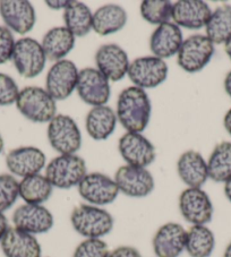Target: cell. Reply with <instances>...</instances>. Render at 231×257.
Here are the masks:
<instances>
[{"instance_id":"obj_1","label":"cell","mask_w":231,"mask_h":257,"mask_svg":"<svg viewBox=\"0 0 231 257\" xmlns=\"http://www.w3.org/2000/svg\"><path fill=\"white\" fill-rule=\"evenodd\" d=\"M152 112L150 97L143 88L130 86L118 96L117 119L127 132L141 133L148 127Z\"/></svg>"},{"instance_id":"obj_2","label":"cell","mask_w":231,"mask_h":257,"mask_svg":"<svg viewBox=\"0 0 231 257\" xmlns=\"http://www.w3.org/2000/svg\"><path fill=\"white\" fill-rule=\"evenodd\" d=\"M70 222L75 231L86 239H101L111 232L113 218L99 206L82 204L73 210Z\"/></svg>"},{"instance_id":"obj_3","label":"cell","mask_w":231,"mask_h":257,"mask_svg":"<svg viewBox=\"0 0 231 257\" xmlns=\"http://www.w3.org/2000/svg\"><path fill=\"white\" fill-rule=\"evenodd\" d=\"M16 107L23 116L33 122H50L57 114L56 100L47 90L28 86L20 91Z\"/></svg>"},{"instance_id":"obj_4","label":"cell","mask_w":231,"mask_h":257,"mask_svg":"<svg viewBox=\"0 0 231 257\" xmlns=\"http://www.w3.org/2000/svg\"><path fill=\"white\" fill-rule=\"evenodd\" d=\"M44 176L53 187L73 188L86 176L85 161L76 154H60L49 162Z\"/></svg>"},{"instance_id":"obj_5","label":"cell","mask_w":231,"mask_h":257,"mask_svg":"<svg viewBox=\"0 0 231 257\" xmlns=\"http://www.w3.org/2000/svg\"><path fill=\"white\" fill-rule=\"evenodd\" d=\"M214 55V44L206 35L195 34L184 40L177 54V63L187 73H197L206 67Z\"/></svg>"},{"instance_id":"obj_6","label":"cell","mask_w":231,"mask_h":257,"mask_svg":"<svg viewBox=\"0 0 231 257\" xmlns=\"http://www.w3.org/2000/svg\"><path fill=\"white\" fill-rule=\"evenodd\" d=\"M49 143L60 154H75L81 149V131L73 118L57 114L48 126Z\"/></svg>"},{"instance_id":"obj_7","label":"cell","mask_w":231,"mask_h":257,"mask_svg":"<svg viewBox=\"0 0 231 257\" xmlns=\"http://www.w3.org/2000/svg\"><path fill=\"white\" fill-rule=\"evenodd\" d=\"M12 59L17 72L25 78L39 76L47 63L41 43L32 38H23L16 41Z\"/></svg>"},{"instance_id":"obj_8","label":"cell","mask_w":231,"mask_h":257,"mask_svg":"<svg viewBox=\"0 0 231 257\" xmlns=\"http://www.w3.org/2000/svg\"><path fill=\"white\" fill-rule=\"evenodd\" d=\"M127 75L135 86L154 88L167 79L168 65L158 57H141L131 63Z\"/></svg>"},{"instance_id":"obj_9","label":"cell","mask_w":231,"mask_h":257,"mask_svg":"<svg viewBox=\"0 0 231 257\" xmlns=\"http://www.w3.org/2000/svg\"><path fill=\"white\" fill-rule=\"evenodd\" d=\"M81 197L94 206L108 205L118 197L119 189L114 180L100 172H91L77 186Z\"/></svg>"},{"instance_id":"obj_10","label":"cell","mask_w":231,"mask_h":257,"mask_svg":"<svg viewBox=\"0 0 231 257\" xmlns=\"http://www.w3.org/2000/svg\"><path fill=\"white\" fill-rule=\"evenodd\" d=\"M78 69L73 61L59 60L49 69L46 79L47 92L56 101H63L76 90Z\"/></svg>"},{"instance_id":"obj_11","label":"cell","mask_w":231,"mask_h":257,"mask_svg":"<svg viewBox=\"0 0 231 257\" xmlns=\"http://www.w3.org/2000/svg\"><path fill=\"white\" fill-rule=\"evenodd\" d=\"M113 180L119 193L130 197H146L154 189V178L146 168L122 166L114 174Z\"/></svg>"},{"instance_id":"obj_12","label":"cell","mask_w":231,"mask_h":257,"mask_svg":"<svg viewBox=\"0 0 231 257\" xmlns=\"http://www.w3.org/2000/svg\"><path fill=\"white\" fill-rule=\"evenodd\" d=\"M183 218L193 225H206L213 218V204L202 188H186L179 196Z\"/></svg>"},{"instance_id":"obj_13","label":"cell","mask_w":231,"mask_h":257,"mask_svg":"<svg viewBox=\"0 0 231 257\" xmlns=\"http://www.w3.org/2000/svg\"><path fill=\"white\" fill-rule=\"evenodd\" d=\"M76 90L79 97L93 108L105 105L111 93L109 79L95 68L79 70Z\"/></svg>"},{"instance_id":"obj_14","label":"cell","mask_w":231,"mask_h":257,"mask_svg":"<svg viewBox=\"0 0 231 257\" xmlns=\"http://www.w3.org/2000/svg\"><path fill=\"white\" fill-rule=\"evenodd\" d=\"M118 150L127 165L133 167L146 168L157 157L154 145L140 133H125L119 140Z\"/></svg>"},{"instance_id":"obj_15","label":"cell","mask_w":231,"mask_h":257,"mask_svg":"<svg viewBox=\"0 0 231 257\" xmlns=\"http://www.w3.org/2000/svg\"><path fill=\"white\" fill-rule=\"evenodd\" d=\"M13 223L16 229L35 236L50 231L53 227V215L43 205L25 203L15 210Z\"/></svg>"},{"instance_id":"obj_16","label":"cell","mask_w":231,"mask_h":257,"mask_svg":"<svg viewBox=\"0 0 231 257\" xmlns=\"http://www.w3.org/2000/svg\"><path fill=\"white\" fill-rule=\"evenodd\" d=\"M0 16L6 28L22 35L31 32L37 22L34 7L25 0L0 2Z\"/></svg>"},{"instance_id":"obj_17","label":"cell","mask_w":231,"mask_h":257,"mask_svg":"<svg viewBox=\"0 0 231 257\" xmlns=\"http://www.w3.org/2000/svg\"><path fill=\"white\" fill-rule=\"evenodd\" d=\"M95 64L97 70L112 82H118L125 77L131 65L126 51L113 43L103 44L97 49Z\"/></svg>"},{"instance_id":"obj_18","label":"cell","mask_w":231,"mask_h":257,"mask_svg":"<svg viewBox=\"0 0 231 257\" xmlns=\"http://www.w3.org/2000/svg\"><path fill=\"white\" fill-rule=\"evenodd\" d=\"M187 230L176 222L161 225L155 232L152 246L157 257H179L186 247Z\"/></svg>"},{"instance_id":"obj_19","label":"cell","mask_w":231,"mask_h":257,"mask_svg":"<svg viewBox=\"0 0 231 257\" xmlns=\"http://www.w3.org/2000/svg\"><path fill=\"white\" fill-rule=\"evenodd\" d=\"M6 166L13 175L25 177L38 175L46 167V156L41 150L24 146L12 150L6 157Z\"/></svg>"},{"instance_id":"obj_20","label":"cell","mask_w":231,"mask_h":257,"mask_svg":"<svg viewBox=\"0 0 231 257\" xmlns=\"http://www.w3.org/2000/svg\"><path fill=\"white\" fill-rule=\"evenodd\" d=\"M211 15L210 6L202 0H179L172 7V20L175 24L188 30L204 28Z\"/></svg>"},{"instance_id":"obj_21","label":"cell","mask_w":231,"mask_h":257,"mask_svg":"<svg viewBox=\"0 0 231 257\" xmlns=\"http://www.w3.org/2000/svg\"><path fill=\"white\" fill-rule=\"evenodd\" d=\"M183 42V33L179 26L169 22L155 29L150 39V49L154 57L166 59L178 54Z\"/></svg>"},{"instance_id":"obj_22","label":"cell","mask_w":231,"mask_h":257,"mask_svg":"<svg viewBox=\"0 0 231 257\" xmlns=\"http://www.w3.org/2000/svg\"><path fill=\"white\" fill-rule=\"evenodd\" d=\"M179 178L188 188H201L208 179L207 162L201 153L189 150L181 154L177 162Z\"/></svg>"},{"instance_id":"obj_23","label":"cell","mask_w":231,"mask_h":257,"mask_svg":"<svg viewBox=\"0 0 231 257\" xmlns=\"http://www.w3.org/2000/svg\"><path fill=\"white\" fill-rule=\"evenodd\" d=\"M0 246L6 257H41L42 252L35 236L15 227L8 229Z\"/></svg>"},{"instance_id":"obj_24","label":"cell","mask_w":231,"mask_h":257,"mask_svg":"<svg viewBox=\"0 0 231 257\" xmlns=\"http://www.w3.org/2000/svg\"><path fill=\"white\" fill-rule=\"evenodd\" d=\"M127 13L122 6L109 4L101 6L94 12L92 21V30L99 35H110L117 33L125 28Z\"/></svg>"},{"instance_id":"obj_25","label":"cell","mask_w":231,"mask_h":257,"mask_svg":"<svg viewBox=\"0 0 231 257\" xmlns=\"http://www.w3.org/2000/svg\"><path fill=\"white\" fill-rule=\"evenodd\" d=\"M41 46L48 60H63L75 46V35L66 28L58 26L49 30L42 39Z\"/></svg>"},{"instance_id":"obj_26","label":"cell","mask_w":231,"mask_h":257,"mask_svg":"<svg viewBox=\"0 0 231 257\" xmlns=\"http://www.w3.org/2000/svg\"><path fill=\"white\" fill-rule=\"evenodd\" d=\"M117 114L108 105L94 107L88 111L85 127L93 140L104 141L112 135L117 126Z\"/></svg>"},{"instance_id":"obj_27","label":"cell","mask_w":231,"mask_h":257,"mask_svg":"<svg viewBox=\"0 0 231 257\" xmlns=\"http://www.w3.org/2000/svg\"><path fill=\"white\" fill-rule=\"evenodd\" d=\"M64 21L75 37L83 38L92 30L93 14L88 6L81 2H69L64 11Z\"/></svg>"},{"instance_id":"obj_28","label":"cell","mask_w":231,"mask_h":257,"mask_svg":"<svg viewBox=\"0 0 231 257\" xmlns=\"http://www.w3.org/2000/svg\"><path fill=\"white\" fill-rule=\"evenodd\" d=\"M215 248V236L206 225H192L187 231L185 250L190 257H210Z\"/></svg>"},{"instance_id":"obj_29","label":"cell","mask_w":231,"mask_h":257,"mask_svg":"<svg viewBox=\"0 0 231 257\" xmlns=\"http://www.w3.org/2000/svg\"><path fill=\"white\" fill-rule=\"evenodd\" d=\"M53 186L43 175L25 177L20 181V196L26 204L42 205L52 195Z\"/></svg>"},{"instance_id":"obj_30","label":"cell","mask_w":231,"mask_h":257,"mask_svg":"<svg viewBox=\"0 0 231 257\" xmlns=\"http://www.w3.org/2000/svg\"><path fill=\"white\" fill-rule=\"evenodd\" d=\"M208 178L215 183L231 179V142H221L211 153L207 161Z\"/></svg>"},{"instance_id":"obj_31","label":"cell","mask_w":231,"mask_h":257,"mask_svg":"<svg viewBox=\"0 0 231 257\" xmlns=\"http://www.w3.org/2000/svg\"><path fill=\"white\" fill-rule=\"evenodd\" d=\"M206 37L213 44H222L231 39V5L219 6L212 12L205 25Z\"/></svg>"},{"instance_id":"obj_32","label":"cell","mask_w":231,"mask_h":257,"mask_svg":"<svg viewBox=\"0 0 231 257\" xmlns=\"http://www.w3.org/2000/svg\"><path fill=\"white\" fill-rule=\"evenodd\" d=\"M172 7L168 0H145L141 5V15L150 24L162 25L172 19Z\"/></svg>"},{"instance_id":"obj_33","label":"cell","mask_w":231,"mask_h":257,"mask_svg":"<svg viewBox=\"0 0 231 257\" xmlns=\"http://www.w3.org/2000/svg\"><path fill=\"white\" fill-rule=\"evenodd\" d=\"M20 197V181L12 175H0V213L10 210Z\"/></svg>"},{"instance_id":"obj_34","label":"cell","mask_w":231,"mask_h":257,"mask_svg":"<svg viewBox=\"0 0 231 257\" xmlns=\"http://www.w3.org/2000/svg\"><path fill=\"white\" fill-rule=\"evenodd\" d=\"M109 247L102 239H85L75 249L73 257H108Z\"/></svg>"},{"instance_id":"obj_35","label":"cell","mask_w":231,"mask_h":257,"mask_svg":"<svg viewBox=\"0 0 231 257\" xmlns=\"http://www.w3.org/2000/svg\"><path fill=\"white\" fill-rule=\"evenodd\" d=\"M20 90L16 82L11 76L0 73V105L6 107L16 103Z\"/></svg>"},{"instance_id":"obj_36","label":"cell","mask_w":231,"mask_h":257,"mask_svg":"<svg viewBox=\"0 0 231 257\" xmlns=\"http://www.w3.org/2000/svg\"><path fill=\"white\" fill-rule=\"evenodd\" d=\"M15 43L12 31L6 26H0V65L6 64L13 58Z\"/></svg>"},{"instance_id":"obj_37","label":"cell","mask_w":231,"mask_h":257,"mask_svg":"<svg viewBox=\"0 0 231 257\" xmlns=\"http://www.w3.org/2000/svg\"><path fill=\"white\" fill-rule=\"evenodd\" d=\"M108 257H142L141 252L132 246H121L109 252Z\"/></svg>"},{"instance_id":"obj_38","label":"cell","mask_w":231,"mask_h":257,"mask_svg":"<svg viewBox=\"0 0 231 257\" xmlns=\"http://www.w3.org/2000/svg\"><path fill=\"white\" fill-rule=\"evenodd\" d=\"M8 229H10V224H8V220L4 213H0V242H2L3 238L5 237Z\"/></svg>"},{"instance_id":"obj_39","label":"cell","mask_w":231,"mask_h":257,"mask_svg":"<svg viewBox=\"0 0 231 257\" xmlns=\"http://www.w3.org/2000/svg\"><path fill=\"white\" fill-rule=\"evenodd\" d=\"M46 4L49 8H51V10H55V11L64 10L65 11V8L68 6L69 2H60V0H58V2H56V0H52V2H50V0H48V2H46Z\"/></svg>"},{"instance_id":"obj_40","label":"cell","mask_w":231,"mask_h":257,"mask_svg":"<svg viewBox=\"0 0 231 257\" xmlns=\"http://www.w3.org/2000/svg\"><path fill=\"white\" fill-rule=\"evenodd\" d=\"M223 125L226 133L231 136V109H229L228 112L225 113V116L223 118Z\"/></svg>"},{"instance_id":"obj_41","label":"cell","mask_w":231,"mask_h":257,"mask_svg":"<svg viewBox=\"0 0 231 257\" xmlns=\"http://www.w3.org/2000/svg\"><path fill=\"white\" fill-rule=\"evenodd\" d=\"M224 90L226 92V94L231 97V70L226 74V76L224 78Z\"/></svg>"},{"instance_id":"obj_42","label":"cell","mask_w":231,"mask_h":257,"mask_svg":"<svg viewBox=\"0 0 231 257\" xmlns=\"http://www.w3.org/2000/svg\"><path fill=\"white\" fill-rule=\"evenodd\" d=\"M224 195L231 203V179L224 184Z\"/></svg>"},{"instance_id":"obj_43","label":"cell","mask_w":231,"mask_h":257,"mask_svg":"<svg viewBox=\"0 0 231 257\" xmlns=\"http://www.w3.org/2000/svg\"><path fill=\"white\" fill-rule=\"evenodd\" d=\"M224 50H225V54L228 55V57L231 60V39L229 40L228 42L224 43Z\"/></svg>"},{"instance_id":"obj_44","label":"cell","mask_w":231,"mask_h":257,"mask_svg":"<svg viewBox=\"0 0 231 257\" xmlns=\"http://www.w3.org/2000/svg\"><path fill=\"white\" fill-rule=\"evenodd\" d=\"M223 257H231V241L229 242V245L225 247L224 252H223Z\"/></svg>"},{"instance_id":"obj_45","label":"cell","mask_w":231,"mask_h":257,"mask_svg":"<svg viewBox=\"0 0 231 257\" xmlns=\"http://www.w3.org/2000/svg\"><path fill=\"white\" fill-rule=\"evenodd\" d=\"M3 150H4V140H3L2 135H0V153L3 152Z\"/></svg>"}]
</instances>
